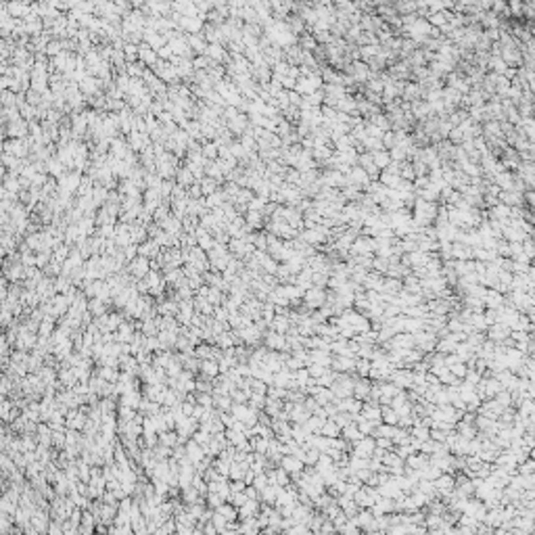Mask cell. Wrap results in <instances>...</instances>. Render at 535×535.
<instances>
[{
  "label": "cell",
  "instance_id": "12",
  "mask_svg": "<svg viewBox=\"0 0 535 535\" xmlns=\"http://www.w3.org/2000/svg\"><path fill=\"white\" fill-rule=\"evenodd\" d=\"M262 211H249L247 214V226L251 228H257V226H262Z\"/></svg>",
  "mask_w": 535,
  "mask_h": 535
},
{
  "label": "cell",
  "instance_id": "6",
  "mask_svg": "<svg viewBox=\"0 0 535 535\" xmlns=\"http://www.w3.org/2000/svg\"><path fill=\"white\" fill-rule=\"evenodd\" d=\"M6 132H9V136H13V138H23L29 132V123H25L23 120L13 122V123L6 125Z\"/></svg>",
  "mask_w": 535,
  "mask_h": 535
},
{
  "label": "cell",
  "instance_id": "11",
  "mask_svg": "<svg viewBox=\"0 0 535 535\" xmlns=\"http://www.w3.org/2000/svg\"><path fill=\"white\" fill-rule=\"evenodd\" d=\"M201 191H203V195H214V193H218V180H214V178H205L201 182Z\"/></svg>",
  "mask_w": 535,
  "mask_h": 535
},
{
  "label": "cell",
  "instance_id": "16",
  "mask_svg": "<svg viewBox=\"0 0 535 535\" xmlns=\"http://www.w3.org/2000/svg\"><path fill=\"white\" fill-rule=\"evenodd\" d=\"M207 295H209V299H211V303H218V301H219V291H218V289H211Z\"/></svg>",
  "mask_w": 535,
  "mask_h": 535
},
{
  "label": "cell",
  "instance_id": "9",
  "mask_svg": "<svg viewBox=\"0 0 535 535\" xmlns=\"http://www.w3.org/2000/svg\"><path fill=\"white\" fill-rule=\"evenodd\" d=\"M176 178H178V184L184 186V188H191L195 184V174L188 168H178Z\"/></svg>",
  "mask_w": 535,
  "mask_h": 535
},
{
  "label": "cell",
  "instance_id": "3",
  "mask_svg": "<svg viewBox=\"0 0 535 535\" xmlns=\"http://www.w3.org/2000/svg\"><path fill=\"white\" fill-rule=\"evenodd\" d=\"M103 82L98 80V77H94V75H86L84 80L80 82V90L82 94H86V97H97L98 94V88H103Z\"/></svg>",
  "mask_w": 535,
  "mask_h": 535
},
{
  "label": "cell",
  "instance_id": "14",
  "mask_svg": "<svg viewBox=\"0 0 535 535\" xmlns=\"http://www.w3.org/2000/svg\"><path fill=\"white\" fill-rule=\"evenodd\" d=\"M123 54H125V61L134 63V59H138V46L136 44H125Z\"/></svg>",
  "mask_w": 535,
  "mask_h": 535
},
{
  "label": "cell",
  "instance_id": "13",
  "mask_svg": "<svg viewBox=\"0 0 535 535\" xmlns=\"http://www.w3.org/2000/svg\"><path fill=\"white\" fill-rule=\"evenodd\" d=\"M219 155V146L216 143H207L205 146H203V157H209V159H216V157Z\"/></svg>",
  "mask_w": 535,
  "mask_h": 535
},
{
  "label": "cell",
  "instance_id": "15",
  "mask_svg": "<svg viewBox=\"0 0 535 535\" xmlns=\"http://www.w3.org/2000/svg\"><path fill=\"white\" fill-rule=\"evenodd\" d=\"M264 207H266V199H262V196H255L249 203V211H264Z\"/></svg>",
  "mask_w": 535,
  "mask_h": 535
},
{
  "label": "cell",
  "instance_id": "5",
  "mask_svg": "<svg viewBox=\"0 0 535 535\" xmlns=\"http://www.w3.org/2000/svg\"><path fill=\"white\" fill-rule=\"evenodd\" d=\"M186 40H188V46H191V50L195 52H203L205 54L207 52V40H205V36L203 34H186Z\"/></svg>",
  "mask_w": 535,
  "mask_h": 535
},
{
  "label": "cell",
  "instance_id": "4",
  "mask_svg": "<svg viewBox=\"0 0 535 535\" xmlns=\"http://www.w3.org/2000/svg\"><path fill=\"white\" fill-rule=\"evenodd\" d=\"M138 59H140V63H143V65H151V67H155L157 61H159V54H157V50L151 49L148 44H140V46H138Z\"/></svg>",
  "mask_w": 535,
  "mask_h": 535
},
{
  "label": "cell",
  "instance_id": "1",
  "mask_svg": "<svg viewBox=\"0 0 535 535\" xmlns=\"http://www.w3.org/2000/svg\"><path fill=\"white\" fill-rule=\"evenodd\" d=\"M128 268H130V272H132L136 278H143V276H146V274H148V270H151V259L138 255L136 259H132Z\"/></svg>",
  "mask_w": 535,
  "mask_h": 535
},
{
  "label": "cell",
  "instance_id": "10",
  "mask_svg": "<svg viewBox=\"0 0 535 535\" xmlns=\"http://www.w3.org/2000/svg\"><path fill=\"white\" fill-rule=\"evenodd\" d=\"M145 65L140 61H136V63H128V65H125V73H128L130 77H138L140 80V75H145Z\"/></svg>",
  "mask_w": 535,
  "mask_h": 535
},
{
  "label": "cell",
  "instance_id": "8",
  "mask_svg": "<svg viewBox=\"0 0 535 535\" xmlns=\"http://www.w3.org/2000/svg\"><path fill=\"white\" fill-rule=\"evenodd\" d=\"M205 57H209L211 61H224V59H228V54H226V50H224V46L222 44H209L207 46V52H205Z\"/></svg>",
  "mask_w": 535,
  "mask_h": 535
},
{
  "label": "cell",
  "instance_id": "2",
  "mask_svg": "<svg viewBox=\"0 0 535 535\" xmlns=\"http://www.w3.org/2000/svg\"><path fill=\"white\" fill-rule=\"evenodd\" d=\"M27 148H29V140H6L4 145V151L13 157H17V159L27 155Z\"/></svg>",
  "mask_w": 535,
  "mask_h": 535
},
{
  "label": "cell",
  "instance_id": "7",
  "mask_svg": "<svg viewBox=\"0 0 535 535\" xmlns=\"http://www.w3.org/2000/svg\"><path fill=\"white\" fill-rule=\"evenodd\" d=\"M247 125H249V115H245V113H241L239 117H234V120L228 122V128H230V132H234V134H243L247 130Z\"/></svg>",
  "mask_w": 535,
  "mask_h": 535
}]
</instances>
